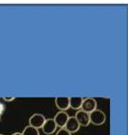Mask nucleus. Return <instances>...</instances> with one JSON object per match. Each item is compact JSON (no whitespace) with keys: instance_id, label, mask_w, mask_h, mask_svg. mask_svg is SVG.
I'll list each match as a JSON object with an SVG mask.
<instances>
[{"instance_id":"nucleus-1","label":"nucleus","mask_w":128,"mask_h":135,"mask_svg":"<svg viewBox=\"0 0 128 135\" xmlns=\"http://www.w3.org/2000/svg\"><path fill=\"white\" fill-rule=\"evenodd\" d=\"M89 115H90V123L95 125H102L107 119L106 114L98 108H95L91 113H89Z\"/></svg>"},{"instance_id":"nucleus-2","label":"nucleus","mask_w":128,"mask_h":135,"mask_svg":"<svg viewBox=\"0 0 128 135\" xmlns=\"http://www.w3.org/2000/svg\"><path fill=\"white\" fill-rule=\"evenodd\" d=\"M45 116L42 114H39V113H35L33 114L31 116L29 117V125L34 128H37V129H39L41 128L43 123L45 121Z\"/></svg>"},{"instance_id":"nucleus-3","label":"nucleus","mask_w":128,"mask_h":135,"mask_svg":"<svg viewBox=\"0 0 128 135\" xmlns=\"http://www.w3.org/2000/svg\"><path fill=\"white\" fill-rule=\"evenodd\" d=\"M96 105H97V102L95 98H90V97L83 98L80 109L87 113H91L93 110H95L96 108Z\"/></svg>"},{"instance_id":"nucleus-4","label":"nucleus","mask_w":128,"mask_h":135,"mask_svg":"<svg viewBox=\"0 0 128 135\" xmlns=\"http://www.w3.org/2000/svg\"><path fill=\"white\" fill-rule=\"evenodd\" d=\"M41 129L43 131V132L46 133V134H52V133H53L56 131L57 125L53 118H47V119H45Z\"/></svg>"},{"instance_id":"nucleus-5","label":"nucleus","mask_w":128,"mask_h":135,"mask_svg":"<svg viewBox=\"0 0 128 135\" xmlns=\"http://www.w3.org/2000/svg\"><path fill=\"white\" fill-rule=\"evenodd\" d=\"M74 116L78 120V122L80 123V126H88L90 124V115H89V113L85 112L83 110L79 109Z\"/></svg>"},{"instance_id":"nucleus-6","label":"nucleus","mask_w":128,"mask_h":135,"mask_svg":"<svg viewBox=\"0 0 128 135\" xmlns=\"http://www.w3.org/2000/svg\"><path fill=\"white\" fill-rule=\"evenodd\" d=\"M68 117H69V115H68V114H67L65 111H59V112H57L56 114H55L53 119H54L57 127L64 128L65 123H66L67 119H68Z\"/></svg>"},{"instance_id":"nucleus-7","label":"nucleus","mask_w":128,"mask_h":135,"mask_svg":"<svg viewBox=\"0 0 128 135\" xmlns=\"http://www.w3.org/2000/svg\"><path fill=\"white\" fill-rule=\"evenodd\" d=\"M80 123L76 119L75 116H69L64 128H65L70 133H73L76 132V131H78L79 129H80Z\"/></svg>"},{"instance_id":"nucleus-8","label":"nucleus","mask_w":128,"mask_h":135,"mask_svg":"<svg viewBox=\"0 0 128 135\" xmlns=\"http://www.w3.org/2000/svg\"><path fill=\"white\" fill-rule=\"evenodd\" d=\"M55 104L60 111H65L69 108V97H56Z\"/></svg>"},{"instance_id":"nucleus-9","label":"nucleus","mask_w":128,"mask_h":135,"mask_svg":"<svg viewBox=\"0 0 128 135\" xmlns=\"http://www.w3.org/2000/svg\"><path fill=\"white\" fill-rule=\"evenodd\" d=\"M82 100H83L82 97H69V107L75 110L80 109Z\"/></svg>"},{"instance_id":"nucleus-10","label":"nucleus","mask_w":128,"mask_h":135,"mask_svg":"<svg viewBox=\"0 0 128 135\" xmlns=\"http://www.w3.org/2000/svg\"><path fill=\"white\" fill-rule=\"evenodd\" d=\"M22 134L23 135H40V133H39V129H38L34 128V127L30 126V125H27V126L23 129Z\"/></svg>"},{"instance_id":"nucleus-11","label":"nucleus","mask_w":128,"mask_h":135,"mask_svg":"<svg viewBox=\"0 0 128 135\" xmlns=\"http://www.w3.org/2000/svg\"><path fill=\"white\" fill-rule=\"evenodd\" d=\"M56 135H71V133L67 131L65 128H60V129L57 131Z\"/></svg>"},{"instance_id":"nucleus-12","label":"nucleus","mask_w":128,"mask_h":135,"mask_svg":"<svg viewBox=\"0 0 128 135\" xmlns=\"http://www.w3.org/2000/svg\"><path fill=\"white\" fill-rule=\"evenodd\" d=\"M3 99H5V100L7 101H12L15 99V97H12V96H4L3 97Z\"/></svg>"},{"instance_id":"nucleus-13","label":"nucleus","mask_w":128,"mask_h":135,"mask_svg":"<svg viewBox=\"0 0 128 135\" xmlns=\"http://www.w3.org/2000/svg\"><path fill=\"white\" fill-rule=\"evenodd\" d=\"M11 135H23V134H22V132H19V131H16V132H13Z\"/></svg>"},{"instance_id":"nucleus-14","label":"nucleus","mask_w":128,"mask_h":135,"mask_svg":"<svg viewBox=\"0 0 128 135\" xmlns=\"http://www.w3.org/2000/svg\"><path fill=\"white\" fill-rule=\"evenodd\" d=\"M0 135H4V134H2V133H0Z\"/></svg>"}]
</instances>
